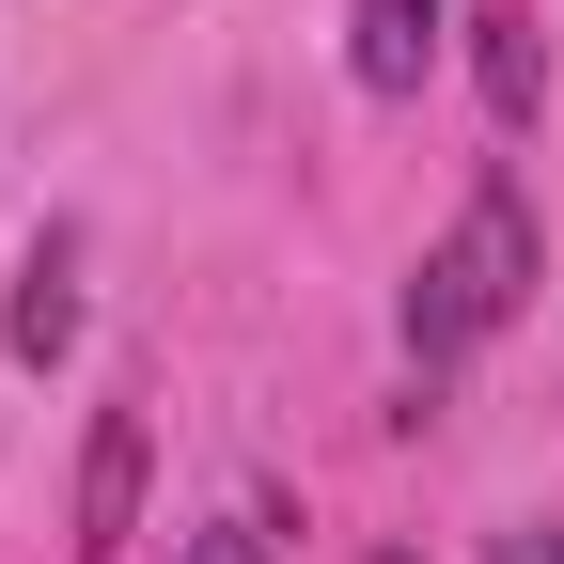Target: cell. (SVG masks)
Listing matches in <instances>:
<instances>
[{"label": "cell", "instance_id": "8", "mask_svg": "<svg viewBox=\"0 0 564 564\" xmlns=\"http://www.w3.org/2000/svg\"><path fill=\"white\" fill-rule=\"evenodd\" d=\"M377 564H408V549H377Z\"/></svg>", "mask_w": 564, "mask_h": 564}, {"label": "cell", "instance_id": "1", "mask_svg": "<svg viewBox=\"0 0 564 564\" xmlns=\"http://www.w3.org/2000/svg\"><path fill=\"white\" fill-rule=\"evenodd\" d=\"M518 299H533V204H518V173H486L470 220L423 251V282H408V361H470Z\"/></svg>", "mask_w": 564, "mask_h": 564}, {"label": "cell", "instance_id": "4", "mask_svg": "<svg viewBox=\"0 0 564 564\" xmlns=\"http://www.w3.org/2000/svg\"><path fill=\"white\" fill-rule=\"evenodd\" d=\"M470 79H486V110H502V126H533V110H549V47H533V0H470Z\"/></svg>", "mask_w": 564, "mask_h": 564}, {"label": "cell", "instance_id": "7", "mask_svg": "<svg viewBox=\"0 0 564 564\" xmlns=\"http://www.w3.org/2000/svg\"><path fill=\"white\" fill-rule=\"evenodd\" d=\"M486 564H564V518H533V533H502Z\"/></svg>", "mask_w": 564, "mask_h": 564}, {"label": "cell", "instance_id": "6", "mask_svg": "<svg viewBox=\"0 0 564 564\" xmlns=\"http://www.w3.org/2000/svg\"><path fill=\"white\" fill-rule=\"evenodd\" d=\"M188 564H267V533H251V518H220V533H188Z\"/></svg>", "mask_w": 564, "mask_h": 564}, {"label": "cell", "instance_id": "3", "mask_svg": "<svg viewBox=\"0 0 564 564\" xmlns=\"http://www.w3.org/2000/svg\"><path fill=\"white\" fill-rule=\"evenodd\" d=\"M423 63H440V0H361L345 17V79L361 95H423Z\"/></svg>", "mask_w": 564, "mask_h": 564}, {"label": "cell", "instance_id": "5", "mask_svg": "<svg viewBox=\"0 0 564 564\" xmlns=\"http://www.w3.org/2000/svg\"><path fill=\"white\" fill-rule=\"evenodd\" d=\"M0 345H17V361H63V345H79V267H63V251L17 267V314H0Z\"/></svg>", "mask_w": 564, "mask_h": 564}, {"label": "cell", "instance_id": "2", "mask_svg": "<svg viewBox=\"0 0 564 564\" xmlns=\"http://www.w3.org/2000/svg\"><path fill=\"white\" fill-rule=\"evenodd\" d=\"M141 533V408H95V455H79V549L110 564Z\"/></svg>", "mask_w": 564, "mask_h": 564}]
</instances>
